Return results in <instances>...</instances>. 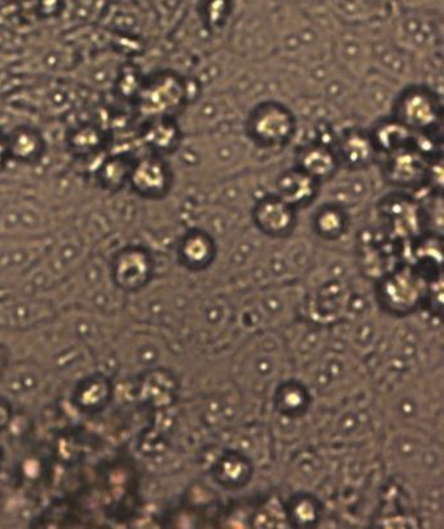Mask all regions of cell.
I'll list each match as a JSON object with an SVG mask.
<instances>
[{
  "label": "cell",
  "instance_id": "cell-8",
  "mask_svg": "<svg viewBox=\"0 0 444 529\" xmlns=\"http://www.w3.org/2000/svg\"><path fill=\"white\" fill-rule=\"evenodd\" d=\"M142 143L155 156L174 152L180 143V131L172 118L146 119L141 132Z\"/></svg>",
  "mask_w": 444,
  "mask_h": 529
},
{
  "label": "cell",
  "instance_id": "cell-11",
  "mask_svg": "<svg viewBox=\"0 0 444 529\" xmlns=\"http://www.w3.org/2000/svg\"><path fill=\"white\" fill-rule=\"evenodd\" d=\"M338 166L339 158L326 146H309L299 157V169L318 183L333 178Z\"/></svg>",
  "mask_w": 444,
  "mask_h": 529
},
{
  "label": "cell",
  "instance_id": "cell-14",
  "mask_svg": "<svg viewBox=\"0 0 444 529\" xmlns=\"http://www.w3.org/2000/svg\"><path fill=\"white\" fill-rule=\"evenodd\" d=\"M180 255L185 264L192 268H202L209 264L214 256V247L208 236L196 232L184 239L181 244Z\"/></svg>",
  "mask_w": 444,
  "mask_h": 529
},
{
  "label": "cell",
  "instance_id": "cell-4",
  "mask_svg": "<svg viewBox=\"0 0 444 529\" xmlns=\"http://www.w3.org/2000/svg\"><path fill=\"white\" fill-rule=\"evenodd\" d=\"M439 105L433 94L424 89L404 93L398 105L399 123L409 131H426L439 120Z\"/></svg>",
  "mask_w": 444,
  "mask_h": 529
},
{
  "label": "cell",
  "instance_id": "cell-2",
  "mask_svg": "<svg viewBox=\"0 0 444 529\" xmlns=\"http://www.w3.org/2000/svg\"><path fill=\"white\" fill-rule=\"evenodd\" d=\"M295 119L290 111L277 103H267L254 111L249 120V133L256 144L278 148L292 139Z\"/></svg>",
  "mask_w": 444,
  "mask_h": 529
},
{
  "label": "cell",
  "instance_id": "cell-15",
  "mask_svg": "<svg viewBox=\"0 0 444 529\" xmlns=\"http://www.w3.org/2000/svg\"><path fill=\"white\" fill-rule=\"evenodd\" d=\"M346 218L340 210L335 208H325L318 213L316 226L318 232L327 238H336L344 230Z\"/></svg>",
  "mask_w": 444,
  "mask_h": 529
},
{
  "label": "cell",
  "instance_id": "cell-6",
  "mask_svg": "<svg viewBox=\"0 0 444 529\" xmlns=\"http://www.w3.org/2000/svg\"><path fill=\"white\" fill-rule=\"evenodd\" d=\"M7 140L11 162L34 165L45 156L46 141L36 128L16 127L14 131L7 133Z\"/></svg>",
  "mask_w": 444,
  "mask_h": 529
},
{
  "label": "cell",
  "instance_id": "cell-10",
  "mask_svg": "<svg viewBox=\"0 0 444 529\" xmlns=\"http://www.w3.org/2000/svg\"><path fill=\"white\" fill-rule=\"evenodd\" d=\"M107 144L105 132L94 124H81L72 128L67 135V146L75 158L98 157Z\"/></svg>",
  "mask_w": 444,
  "mask_h": 529
},
{
  "label": "cell",
  "instance_id": "cell-3",
  "mask_svg": "<svg viewBox=\"0 0 444 529\" xmlns=\"http://www.w3.org/2000/svg\"><path fill=\"white\" fill-rule=\"evenodd\" d=\"M128 186L144 199H162L172 186L170 167L165 159L155 154L137 159L132 163Z\"/></svg>",
  "mask_w": 444,
  "mask_h": 529
},
{
  "label": "cell",
  "instance_id": "cell-12",
  "mask_svg": "<svg viewBox=\"0 0 444 529\" xmlns=\"http://www.w3.org/2000/svg\"><path fill=\"white\" fill-rule=\"evenodd\" d=\"M131 159L125 156H110L99 165L97 178L106 191L118 192L128 186L129 174L132 169Z\"/></svg>",
  "mask_w": 444,
  "mask_h": 529
},
{
  "label": "cell",
  "instance_id": "cell-1",
  "mask_svg": "<svg viewBox=\"0 0 444 529\" xmlns=\"http://www.w3.org/2000/svg\"><path fill=\"white\" fill-rule=\"evenodd\" d=\"M187 85L171 72L157 73L142 81L135 100L145 119L174 118L187 102Z\"/></svg>",
  "mask_w": 444,
  "mask_h": 529
},
{
  "label": "cell",
  "instance_id": "cell-16",
  "mask_svg": "<svg viewBox=\"0 0 444 529\" xmlns=\"http://www.w3.org/2000/svg\"><path fill=\"white\" fill-rule=\"evenodd\" d=\"M11 162L10 152H8L7 133L0 128V171H3Z\"/></svg>",
  "mask_w": 444,
  "mask_h": 529
},
{
  "label": "cell",
  "instance_id": "cell-5",
  "mask_svg": "<svg viewBox=\"0 0 444 529\" xmlns=\"http://www.w3.org/2000/svg\"><path fill=\"white\" fill-rule=\"evenodd\" d=\"M254 221L266 234L284 236L290 234L295 226V208L279 197H267L258 202L254 209Z\"/></svg>",
  "mask_w": 444,
  "mask_h": 529
},
{
  "label": "cell",
  "instance_id": "cell-13",
  "mask_svg": "<svg viewBox=\"0 0 444 529\" xmlns=\"http://www.w3.org/2000/svg\"><path fill=\"white\" fill-rule=\"evenodd\" d=\"M375 146L370 137L360 132L349 133L340 144V157L352 167H364L372 161Z\"/></svg>",
  "mask_w": 444,
  "mask_h": 529
},
{
  "label": "cell",
  "instance_id": "cell-7",
  "mask_svg": "<svg viewBox=\"0 0 444 529\" xmlns=\"http://www.w3.org/2000/svg\"><path fill=\"white\" fill-rule=\"evenodd\" d=\"M278 197L292 208H301L310 204L318 192V182L297 167L284 172L278 179Z\"/></svg>",
  "mask_w": 444,
  "mask_h": 529
},
{
  "label": "cell",
  "instance_id": "cell-9",
  "mask_svg": "<svg viewBox=\"0 0 444 529\" xmlns=\"http://www.w3.org/2000/svg\"><path fill=\"white\" fill-rule=\"evenodd\" d=\"M150 266L152 261L144 249H123L115 258V277L124 286H139L148 278Z\"/></svg>",
  "mask_w": 444,
  "mask_h": 529
}]
</instances>
